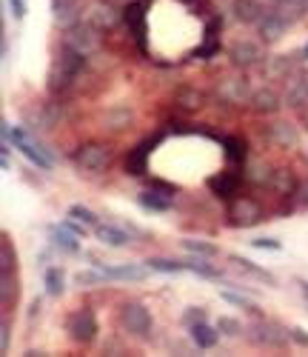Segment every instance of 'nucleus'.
Instances as JSON below:
<instances>
[{"instance_id": "c756f323", "label": "nucleus", "mask_w": 308, "mask_h": 357, "mask_svg": "<svg viewBox=\"0 0 308 357\" xmlns=\"http://www.w3.org/2000/svg\"><path fill=\"white\" fill-rule=\"evenodd\" d=\"M146 266H148L151 272H163V274L186 272V263H183V260H168V257H151V260H146Z\"/></svg>"}, {"instance_id": "603ef678", "label": "nucleus", "mask_w": 308, "mask_h": 357, "mask_svg": "<svg viewBox=\"0 0 308 357\" xmlns=\"http://www.w3.org/2000/svg\"><path fill=\"white\" fill-rule=\"evenodd\" d=\"M280 6H294V9H302V0H277Z\"/></svg>"}, {"instance_id": "423d86ee", "label": "nucleus", "mask_w": 308, "mask_h": 357, "mask_svg": "<svg viewBox=\"0 0 308 357\" xmlns=\"http://www.w3.org/2000/svg\"><path fill=\"white\" fill-rule=\"evenodd\" d=\"M109 160H111V149L98 140H89L74 152V163L86 169V172H100V169L109 166Z\"/></svg>"}, {"instance_id": "37998d69", "label": "nucleus", "mask_w": 308, "mask_h": 357, "mask_svg": "<svg viewBox=\"0 0 308 357\" xmlns=\"http://www.w3.org/2000/svg\"><path fill=\"white\" fill-rule=\"evenodd\" d=\"M217 329H220V334H226V337H237V334L243 332V326L234 321V317H220Z\"/></svg>"}, {"instance_id": "9b49d317", "label": "nucleus", "mask_w": 308, "mask_h": 357, "mask_svg": "<svg viewBox=\"0 0 308 357\" xmlns=\"http://www.w3.org/2000/svg\"><path fill=\"white\" fill-rule=\"evenodd\" d=\"M86 21H89L94 29L109 32V29H114V26L120 23V12L114 9V6H109V3H94V6H89V12H86Z\"/></svg>"}, {"instance_id": "7ed1b4c3", "label": "nucleus", "mask_w": 308, "mask_h": 357, "mask_svg": "<svg viewBox=\"0 0 308 357\" xmlns=\"http://www.w3.org/2000/svg\"><path fill=\"white\" fill-rule=\"evenodd\" d=\"M120 326L131 334V337H140V340H148L154 321H151V312L143 303H123L120 306Z\"/></svg>"}, {"instance_id": "09e8293b", "label": "nucleus", "mask_w": 308, "mask_h": 357, "mask_svg": "<svg viewBox=\"0 0 308 357\" xmlns=\"http://www.w3.org/2000/svg\"><path fill=\"white\" fill-rule=\"evenodd\" d=\"M183 321H186L188 326H191V323H200V321H206V312H203V309H188Z\"/></svg>"}, {"instance_id": "bb28decb", "label": "nucleus", "mask_w": 308, "mask_h": 357, "mask_svg": "<svg viewBox=\"0 0 308 357\" xmlns=\"http://www.w3.org/2000/svg\"><path fill=\"white\" fill-rule=\"evenodd\" d=\"M175 106H177L180 111H197V109H203V91H200V89H191V86L177 89Z\"/></svg>"}, {"instance_id": "c03bdc74", "label": "nucleus", "mask_w": 308, "mask_h": 357, "mask_svg": "<svg viewBox=\"0 0 308 357\" xmlns=\"http://www.w3.org/2000/svg\"><path fill=\"white\" fill-rule=\"evenodd\" d=\"M252 246H254V249H268V252H280V249H283V243L274 240V237H254V240H252Z\"/></svg>"}, {"instance_id": "6ab92c4d", "label": "nucleus", "mask_w": 308, "mask_h": 357, "mask_svg": "<svg viewBox=\"0 0 308 357\" xmlns=\"http://www.w3.org/2000/svg\"><path fill=\"white\" fill-rule=\"evenodd\" d=\"M98 237H100V243L114 246V249H123V246H129V243H131V232H126L123 226H114V223H100Z\"/></svg>"}, {"instance_id": "a211bd4d", "label": "nucleus", "mask_w": 308, "mask_h": 357, "mask_svg": "<svg viewBox=\"0 0 308 357\" xmlns=\"http://www.w3.org/2000/svg\"><path fill=\"white\" fill-rule=\"evenodd\" d=\"M268 140L277 149H294L300 143V135L292 123H274V126H268Z\"/></svg>"}, {"instance_id": "4d7b16f0", "label": "nucleus", "mask_w": 308, "mask_h": 357, "mask_svg": "<svg viewBox=\"0 0 308 357\" xmlns=\"http://www.w3.org/2000/svg\"><path fill=\"white\" fill-rule=\"evenodd\" d=\"M305 129H308V118H305Z\"/></svg>"}, {"instance_id": "49530a36", "label": "nucleus", "mask_w": 308, "mask_h": 357, "mask_svg": "<svg viewBox=\"0 0 308 357\" xmlns=\"http://www.w3.org/2000/svg\"><path fill=\"white\" fill-rule=\"evenodd\" d=\"M9 340H12V321L3 317V329H0V351H9Z\"/></svg>"}, {"instance_id": "7c9ffc66", "label": "nucleus", "mask_w": 308, "mask_h": 357, "mask_svg": "<svg viewBox=\"0 0 308 357\" xmlns=\"http://www.w3.org/2000/svg\"><path fill=\"white\" fill-rule=\"evenodd\" d=\"M43 283H46V294H49V297H60V294L66 292V286H63V272L57 269V266L46 269Z\"/></svg>"}, {"instance_id": "39448f33", "label": "nucleus", "mask_w": 308, "mask_h": 357, "mask_svg": "<svg viewBox=\"0 0 308 357\" xmlns=\"http://www.w3.org/2000/svg\"><path fill=\"white\" fill-rule=\"evenodd\" d=\"M66 332L74 343H91L98 337V317H94L91 309H77L69 314Z\"/></svg>"}, {"instance_id": "5fc2aeb1", "label": "nucleus", "mask_w": 308, "mask_h": 357, "mask_svg": "<svg viewBox=\"0 0 308 357\" xmlns=\"http://www.w3.org/2000/svg\"><path fill=\"white\" fill-rule=\"evenodd\" d=\"M300 61H308V43H305V49H302V54H300Z\"/></svg>"}, {"instance_id": "9d476101", "label": "nucleus", "mask_w": 308, "mask_h": 357, "mask_svg": "<svg viewBox=\"0 0 308 357\" xmlns=\"http://www.w3.org/2000/svg\"><path fill=\"white\" fill-rule=\"evenodd\" d=\"M123 23L131 32V37L140 46H146V6L143 3H129L123 9Z\"/></svg>"}, {"instance_id": "5701e85b", "label": "nucleus", "mask_w": 308, "mask_h": 357, "mask_svg": "<svg viewBox=\"0 0 308 357\" xmlns=\"http://www.w3.org/2000/svg\"><path fill=\"white\" fill-rule=\"evenodd\" d=\"M231 263H234V269H240L243 274H248V277H254V280H263V283H268V286H277V277L272 274V272H265V269H260V266H254L248 257H240V255H231L228 257Z\"/></svg>"}, {"instance_id": "ea45409f", "label": "nucleus", "mask_w": 308, "mask_h": 357, "mask_svg": "<svg viewBox=\"0 0 308 357\" xmlns=\"http://www.w3.org/2000/svg\"><path fill=\"white\" fill-rule=\"evenodd\" d=\"M69 217H74V220L86 223V226H98V215H94L91 209H86V206H80V203L69 206Z\"/></svg>"}, {"instance_id": "c9c22d12", "label": "nucleus", "mask_w": 308, "mask_h": 357, "mask_svg": "<svg viewBox=\"0 0 308 357\" xmlns=\"http://www.w3.org/2000/svg\"><path fill=\"white\" fill-rule=\"evenodd\" d=\"M294 69V61L288 54H280V58L268 61V78H288V72Z\"/></svg>"}, {"instance_id": "1a4fd4ad", "label": "nucleus", "mask_w": 308, "mask_h": 357, "mask_svg": "<svg viewBox=\"0 0 308 357\" xmlns=\"http://www.w3.org/2000/svg\"><path fill=\"white\" fill-rule=\"evenodd\" d=\"M217 95H220V100H226V103H248L254 91L248 89V80H245V78H226V80H220V86H217Z\"/></svg>"}, {"instance_id": "0eeeda50", "label": "nucleus", "mask_w": 308, "mask_h": 357, "mask_svg": "<svg viewBox=\"0 0 308 357\" xmlns=\"http://www.w3.org/2000/svg\"><path fill=\"white\" fill-rule=\"evenodd\" d=\"M100 29H94L89 21L86 23H74V26H69V34H66V43L72 46V49H77V52H83L86 58L89 54H94L100 49V34H98Z\"/></svg>"}, {"instance_id": "e433bc0d", "label": "nucleus", "mask_w": 308, "mask_h": 357, "mask_svg": "<svg viewBox=\"0 0 308 357\" xmlns=\"http://www.w3.org/2000/svg\"><path fill=\"white\" fill-rule=\"evenodd\" d=\"M183 263H186V269H188V272H195V274H200V277L220 280V272H217V269H211V266H208V263H206L200 255H195L191 260H183Z\"/></svg>"}, {"instance_id": "3c124183", "label": "nucleus", "mask_w": 308, "mask_h": 357, "mask_svg": "<svg viewBox=\"0 0 308 357\" xmlns=\"http://www.w3.org/2000/svg\"><path fill=\"white\" fill-rule=\"evenodd\" d=\"M297 195H300V200L308 206V180L305 183H300V189H297Z\"/></svg>"}, {"instance_id": "f8f14e48", "label": "nucleus", "mask_w": 308, "mask_h": 357, "mask_svg": "<svg viewBox=\"0 0 308 357\" xmlns=\"http://www.w3.org/2000/svg\"><path fill=\"white\" fill-rule=\"evenodd\" d=\"M285 29H288V21L280 12H265L260 17V23H257V32H260V37L265 43H277L280 37L285 34Z\"/></svg>"}, {"instance_id": "412c9836", "label": "nucleus", "mask_w": 308, "mask_h": 357, "mask_svg": "<svg viewBox=\"0 0 308 357\" xmlns=\"http://www.w3.org/2000/svg\"><path fill=\"white\" fill-rule=\"evenodd\" d=\"M151 149H154V143H151V140L140 143L138 149H131V152H129V158H126V172H129V175H134V177L146 175V163H148Z\"/></svg>"}, {"instance_id": "f257e3e1", "label": "nucleus", "mask_w": 308, "mask_h": 357, "mask_svg": "<svg viewBox=\"0 0 308 357\" xmlns=\"http://www.w3.org/2000/svg\"><path fill=\"white\" fill-rule=\"evenodd\" d=\"M3 140L6 143H12L14 149H17V152H21L29 163H34V166H41V169H46V172H49V169H52V158L43 152V146H34L29 138H26V131L21 129V126H9L6 120H3Z\"/></svg>"}, {"instance_id": "cd10ccee", "label": "nucleus", "mask_w": 308, "mask_h": 357, "mask_svg": "<svg viewBox=\"0 0 308 357\" xmlns=\"http://www.w3.org/2000/svg\"><path fill=\"white\" fill-rule=\"evenodd\" d=\"M74 83V78H72V74L66 72V69H60V66H52V72H49V95H66V91H69V86Z\"/></svg>"}, {"instance_id": "6e6d98bb", "label": "nucleus", "mask_w": 308, "mask_h": 357, "mask_svg": "<svg viewBox=\"0 0 308 357\" xmlns=\"http://www.w3.org/2000/svg\"><path fill=\"white\" fill-rule=\"evenodd\" d=\"M302 9H308V0H302Z\"/></svg>"}, {"instance_id": "72a5a7b5", "label": "nucleus", "mask_w": 308, "mask_h": 357, "mask_svg": "<svg viewBox=\"0 0 308 357\" xmlns=\"http://www.w3.org/2000/svg\"><path fill=\"white\" fill-rule=\"evenodd\" d=\"M223 146H226V158H228L231 163H237V166L245 163V143H243L240 138H226Z\"/></svg>"}, {"instance_id": "473e14b6", "label": "nucleus", "mask_w": 308, "mask_h": 357, "mask_svg": "<svg viewBox=\"0 0 308 357\" xmlns=\"http://www.w3.org/2000/svg\"><path fill=\"white\" fill-rule=\"evenodd\" d=\"M14 266H17V252L12 246V240L3 237L0 240V272H14Z\"/></svg>"}, {"instance_id": "ddd939ff", "label": "nucleus", "mask_w": 308, "mask_h": 357, "mask_svg": "<svg viewBox=\"0 0 308 357\" xmlns=\"http://www.w3.org/2000/svg\"><path fill=\"white\" fill-rule=\"evenodd\" d=\"M206 183H208V189L214 192L217 197L231 200V197L237 195V189H240V175H234V172H220V175H211Z\"/></svg>"}, {"instance_id": "4be33fe9", "label": "nucleus", "mask_w": 308, "mask_h": 357, "mask_svg": "<svg viewBox=\"0 0 308 357\" xmlns=\"http://www.w3.org/2000/svg\"><path fill=\"white\" fill-rule=\"evenodd\" d=\"M188 332H191V340H195L197 349H214V346H217V337H220V329H217V326L211 329L206 321H200V323H191Z\"/></svg>"}, {"instance_id": "4c0bfd02", "label": "nucleus", "mask_w": 308, "mask_h": 357, "mask_svg": "<svg viewBox=\"0 0 308 357\" xmlns=\"http://www.w3.org/2000/svg\"><path fill=\"white\" fill-rule=\"evenodd\" d=\"M14 272H3V286H0V300H3V309H9L17 300V283H14Z\"/></svg>"}, {"instance_id": "393cba45", "label": "nucleus", "mask_w": 308, "mask_h": 357, "mask_svg": "<svg viewBox=\"0 0 308 357\" xmlns=\"http://www.w3.org/2000/svg\"><path fill=\"white\" fill-rule=\"evenodd\" d=\"M131 120H134V115H131V109H129V106H114V109L106 111L103 126H106L109 131H123V129L131 126Z\"/></svg>"}, {"instance_id": "864d4df0", "label": "nucleus", "mask_w": 308, "mask_h": 357, "mask_svg": "<svg viewBox=\"0 0 308 357\" xmlns=\"http://www.w3.org/2000/svg\"><path fill=\"white\" fill-rule=\"evenodd\" d=\"M297 286H300V292L308 297V280H297Z\"/></svg>"}, {"instance_id": "a18cd8bd", "label": "nucleus", "mask_w": 308, "mask_h": 357, "mask_svg": "<svg viewBox=\"0 0 308 357\" xmlns=\"http://www.w3.org/2000/svg\"><path fill=\"white\" fill-rule=\"evenodd\" d=\"M151 192H157V195H163V197H175V192H177V186H171V183H163V180H151Z\"/></svg>"}, {"instance_id": "6e6552de", "label": "nucleus", "mask_w": 308, "mask_h": 357, "mask_svg": "<svg viewBox=\"0 0 308 357\" xmlns=\"http://www.w3.org/2000/svg\"><path fill=\"white\" fill-rule=\"evenodd\" d=\"M228 58H231V63H234V66L248 69V66L263 63V61H265V52H263V46L254 43V41H237V43L228 46Z\"/></svg>"}, {"instance_id": "20e7f679", "label": "nucleus", "mask_w": 308, "mask_h": 357, "mask_svg": "<svg viewBox=\"0 0 308 357\" xmlns=\"http://www.w3.org/2000/svg\"><path fill=\"white\" fill-rule=\"evenodd\" d=\"M248 337L257 343V346H268V349H283L292 340V329H283L274 321H260L254 326H248Z\"/></svg>"}, {"instance_id": "aec40b11", "label": "nucleus", "mask_w": 308, "mask_h": 357, "mask_svg": "<svg viewBox=\"0 0 308 357\" xmlns=\"http://www.w3.org/2000/svg\"><path fill=\"white\" fill-rule=\"evenodd\" d=\"M57 66L60 69H66L72 78H77L83 69H86V54L83 52H77V49H72L69 43H63V49H60V54H57Z\"/></svg>"}, {"instance_id": "f03ea898", "label": "nucleus", "mask_w": 308, "mask_h": 357, "mask_svg": "<svg viewBox=\"0 0 308 357\" xmlns=\"http://www.w3.org/2000/svg\"><path fill=\"white\" fill-rule=\"evenodd\" d=\"M226 217L231 226H237V229H252L257 226V223L265 217L263 212V206L252 197H231L228 200V209H226Z\"/></svg>"}, {"instance_id": "8fccbe9b", "label": "nucleus", "mask_w": 308, "mask_h": 357, "mask_svg": "<svg viewBox=\"0 0 308 357\" xmlns=\"http://www.w3.org/2000/svg\"><path fill=\"white\" fill-rule=\"evenodd\" d=\"M292 340L308 349V332H305V329H300V326H294V329H292Z\"/></svg>"}, {"instance_id": "de8ad7c7", "label": "nucleus", "mask_w": 308, "mask_h": 357, "mask_svg": "<svg viewBox=\"0 0 308 357\" xmlns=\"http://www.w3.org/2000/svg\"><path fill=\"white\" fill-rule=\"evenodd\" d=\"M9 3H12L14 21H23V17H26V0H9Z\"/></svg>"}, {"instance_id": "2eb2a0df", "label": "nucleus", "mask_w": 308, "mask_h": 357, "mask_svg": "<svg viewBox=\"0 0 308 357\" xmlns=\"http://www.w3.org/2000/svg\"><path fill=\"white\" fill-rule=\"evenodd\" d=\"M94 269H100L106 274V280H143L146 269L134 266V263H118V266H103V263H94Z\"/></svg>"}, {"instance_id": "f3484780", "label": "nucleus", "mask_w": 308, "mask_h": 357, "mask_svg": "<svg viewBox=\"0 0 308 357\" xmlns=\"http://www.w3.org/2000/svg\"><path fill=\"white\" fill-rule=\"evenodd\" d=\"M52 17L57 26H74L77 17H80V6L77 0H52Z\"/></svg>"}, {"instance_id": "2f4dec72", "label": "nucleus", "mask_w": 308, "mask_h": 357, "mask_svg": "<svg viewBox=\"0 0 308 357\" xmlns=\"http://www.w3.org/2000/svg\"><path fill=\"white\" fill-rule=\"evenodd\" d=\"M180 246L186 252H191V255H200V257H217V246H214V243H206V240L186 237V240H180Z\"/></svg>"}, {"instance_id": "dca6fc26", "label": "nucleus", "mask_w": 308, "mask_h": 357, "mask_svg": "<svg viewBox=\"0 0 308 357\" xmlns=\"http://www.w3.org/2000/svg\"><path fill=\"white\" fill-rule=\"evenodd\" d=\"M248 103H252V111H257V115H274L280 106H285L274 89H257Z\"/></svg>"}, {"instance_id": "4468645a", "label": "nucleus", "mask_w": 308, "mask_h": 357, "mask_svg": "<svg viewBox=\"0 0 308 357\" xmlns=\"http://www.w3.org/2000/svg\"><path fill=\"white\" fill-rule=\"evenodd\" d=\"M283 103H285L288 109H300V106L308 103V74H294V78L288 80Z\"/></svg>"}, {"instance_id": "c85d7f7f", "label": "nucleus", "mask_w": 308, "mask_h": 357, "mask_svg": "<svg viewBox=\"0 0 308 357\" xmlns=\"http://www.w3.org/2000/svg\"><path fill=\"white\" fill-rule=\"evenodd\" d=\"M52 240H54V246H60L63 252H80V237H77L74 232H69L66 226H57L52 229Z\"/></svg>"}, {"instance_id": "f704fd0d", "label": "nucleus", "mask_w": 308, "mask_h": 357, "mask_svg": "<svg viewBox=\"0 0 308 357\" xmlns=\"http://www.w3.org/2000/svg\"><path fill=\"white\" fill-rule=\"evenodd\" d=\"M140 206H143V209H148V212H166L168 206H171V200L148 189V192H143V195H140Z\"/></svg>"}, {"instance_id": "a19ab883", "label": "nucleus", "mask_w": 308, "mask_h": 357, "mask_svg": "<svg viewBox=\"0 0 308 357\" xmlns=\"http://www.w3.org/2000/svg\"><path fill=\"white\" fill-rule=\"evenodd\" d=\"M103 280H106V274L100 269H94V272H80L74 277V283L77 286H98V283H103Z\"/></svg>"}, {"instance_id": "a878e982", "label": "nucleus", "mask_w": 308, "mask_h": 357, "mask_svg": "<svg viewBox=\"0 0 308 357\" xmlns=\"http://www.w3.org/2000/svg\"><path fill=\"white\" fill-rule=\"evenodd\" d=\"M272 189H274L277 195L288 197V195H297L300 183H297V177H294L292 172H288V169H274V175H272Z\"/></svg>"}, {"instance_id": "b1692460", "label": "nucleus", "mask_w": 308, "mask_h": 357, "mask_svg": "<svg viewBox=\"0 0 308 357\" xmlns=\"http://www.w3.org/2000/svg\"><path fill=\"white\" fill-rule=\"evenodd\" d=\"M265 9L260 6V0H234V17L240 23H260V17Z\"/></svg>"}, {"instance_id": "79ce46f5", "label": "nucleus", "mask_w": 308, "mask_h": 357, "mask_svg": "<svg viewBox=\"0 0 308 357\" xmlns=\"http://www.w3.org/2000/svg\"><path fill=\"white\" fill-rule=\"evenodd\" d=\"M220 297L226 300V303H234V306H240V309L257 312V306H254V300H252V297H243V294H234V292H223Z\"/></svg>"}, {"instance_id": "58836bf2", "label": "nucleus", "mask_w": 308, "mask_h": 357, "mask_svg": "<svg viewBox=\"0 0 308 357\" xmlns=\"http://www.w3.org/2000/svg\"><path fill=\"white\" fill-rule=\"evenodd\" d=\"M272 175H274V172H272V169H268L265 163H252V166L245 169V177L252 180V183H260V186H263V183H272Z\"/></svg>"}]
</instances>
